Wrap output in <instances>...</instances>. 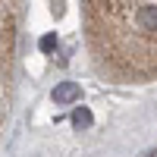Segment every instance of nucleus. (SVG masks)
I'll use <instances>...</instances> for the list:
<instances>
[{"instance_id":"1","label":"nucleus","mask_w":157,"mask_h":157,"mask_svg":"<svg viewBox=\"0 0 157 157\" xmlns=\"http://www.w3.org/2000/svg\"><path fill=\"white\" fill-rule=\"evenodd\" d=\"M91 66L116 85L157 82V0H85Z\"/></svg>"},{"instance_id":"2","label":"nucleus","mask_w":157,"mask_h":157,"mask_svg":"<svg viewBox=\"0 0 157 157\" xmlns=\"http://www.w3.org/2000/svg\"><path fill=\"white\" fill-rule=\"evenodd\" d=\"M25 3L0 0V132L16 101V66H19V29Z\"/></svg>"},{"instance_id":"3","label":"nucleus","mask_w":157,"mask_h":157,"mask_svg":"<svg viewBox=\"0 0 157 157\" xmlns=\"http://www.w3.org/2000/svg\"><path fill=\"white\" fill-rule=\"evenodd\" d=\"M78 85L75 82H63V85H57V91H54V101L57 104H72V101H78Z\"/></svg>"},{"instance_id":"4","label":"nucleus","mask_w":157,"mask_h":157,"mask_svg":"<svg viewBox=\"0 0 157 157\" xmlns=\"http://www.w3.org/2000/svg\"><path fill=\"white\" fill-rule=\"evenodd\" d=\"M88 120H91V116H88V110H78V113H75V126H78V129H82V126H88Z\"/></svg>"}]
</instances>
